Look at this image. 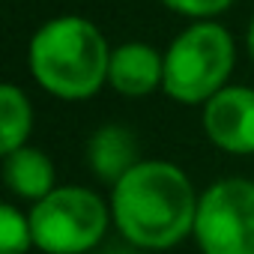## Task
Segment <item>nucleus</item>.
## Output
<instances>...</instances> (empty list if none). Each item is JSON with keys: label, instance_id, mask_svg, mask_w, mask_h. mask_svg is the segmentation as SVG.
<instances>
[{"label": "nucleus", "instance_id": "obj_1", "mask_svg": "<svg viewBox=\"0 0 254 254\" xmlns=\"http://www.w3.org/2000/svg\"><path fill=\"white\" fill-rule=\"evenodd\" d=\"M108 203L126 242L144 251H168L194 233L200 194L180 165L144 159L111 186Z\"/></svg>", "mask_w": 254, "mask_h": 254}, {"label": "nucleus", "instance_id": "obj_2", "mask_svg": "<svg viewBox=\"0 0 254 254\" xmlns=\"http://www.w3.org/2000/svg\"><path fill=\"white\" fill-rule=\"evenodd\" d=\"M111 45L84 15H57L39 24L27 45L33 81L54 99L84 102L108 84Z\"/></svg>", "mask_w": 254, "mask_h": 254}, {"label": "nucleus", "instance_id": "obj_3", "mask_svg": "<svg viewBox=\"0 0 254 254\" xmlns=\"http://www.w3.org/2000/svg\"><path fill=\"white\" fill-rule=\"evenodd\" d=\"M236 63V42L215 18L191 21L180 30L165 51L162 93L177 105H206L227 87Z\"/></svg>", "mask_w": 254, "mask_h": 254}, {"label": "nucleus", "instance_id": "obj_4", "mask_svg": "<svg viewBox=\"0 0 254 254\" xmlns=\"http://www.w3.org/2000/svg\"><path fill=\"white\" fill-rule=\"evenodd\" d=\"M27 218L33 248L42 254H87L114 224L111 203L87 186H57L27 209Z\"/></svg>", "mask_w": 254, "mask_h": 254}, {"label": "nucleus", "instance_id": "obj_5", "mask_svg": "<svg viewBox=\"0 0 254 254\" xmlns=\"http://www.w3.org/2000/svg\"><path fill=\"white\" fill-rule=\"evenodd\" d=\"M191 236L200 254H254V180L224 177L206 186Z\"/></svg>", "mask_w": 254, "mask_h": 254}, {"label": "nucleus", "instance_id": "obj_6", "mask_svg": "<svg viewBox=\"0 0 254 254\" xmlns=\"http://www.w3.org/2000/svg\"><path fill=\"white\" fill-rule=\"evenodd\" d=\"M203 135L230 156H254V87L227 84L200 111Z\"/></svg>", "mask_w": 254, "mask_h": 254}, {"label": "nucleus", "instance_id": "obj_7", "mask_svg": "<svg viewBox=\"0 0 254 254\" xmlns=\"http://www.w3.org/2000/svg\"><path fill=\"white\" fill-rule=\"evenodd\" d=\"M165 84V54H159L147 42H123L111 48L108 63V87L120 96L141 99Z\"/></svg>", "mask_w": 254, "mask_h": 254}, {"label": "nucleus", "instance_id": "obj_8", "mask_svg": "<svg viewBox=\"0 0 254 254\" xmlns=\"http://www.w3.org/2000/svg\"><path fill=\"white\" fill-rule=\"evenodd\" d=\"M84 159H87L90 174L96 180L108 183V186L120 183L138 162H144L135 132L129 129V126H120V123L99 126V129L87 138Z\"/></svg>", "mask_w": 254, "mask_h": 254}, {"label": "nucleus", "instance_id": "obj_9", "mask_svg": "<svg viewBox=\"0 0 254 254\" xmlns=\"http://www.w3.org/2000/svg\"><path fill=\"white\" fill-rule=\"evenodd\" d=\"M0 174H3L6 189L15 197L30 200V203L42 200L45 194H51L57 189L54 162H51V156H45L36 147H18L15 153H6Z\"/></svg>", "mask_w": 254, "mask_h": 254}, {"label": "nucleus", "instance_id": "obj_10", "mask_svg": "<svg viewBox=\"0 0 254 254\" xmlns=\"http://www.w3.org/2000/svg\"><path fill=\"white\" fill-rule=\"evenodd\" d=\"M30 132H33V105L27 93L12 81L0 84V156L27 147Z\"/></svg>", "mask_w": 254, "mask_h": 254}, {"label": "nucleus", "instance_id": "obj_11", "mask_svg": "<svg viewBox=\"0 0 254 254\" xmlns=\"http://www.w3.org/2000/svg\"><path fill=\"white\" fill-rule=\"evenodd\" d=\"M33 248V230L27 212L15 203H0V254H27Z\"/></svg>", "mask_w": 254, "mask_h": 254}, {"label": "nucleus", "instance_id": "obj_12", "mask_svg": "<svg viewBox=\"0 0 254 254\" xmlns=\"http://www.w3.org/2000/svg\"><path fill=\"white\" fill-rule=\"evenodd\" d=\"M159 3L183 18H191V21H206V18H215L221 12H227L233 6V0H159Z\"/></svg>", "mask_w": 254, "mask_h": 254}, {"label": "nucleus", "instance_id": "obj_13", "mask_svg": "<svg viewBox=\"0 0 254 254\" xmlns=\"http://www.w3.org/2000/svg\"><path fill=\"white\" fill-rule=\"evenodd\" d=\"M245 51H248V57H251V63H254V15H251L248 30H245Z\"/></svg>", "mask_w": 254, "mask_h": 254}]
</instances>
